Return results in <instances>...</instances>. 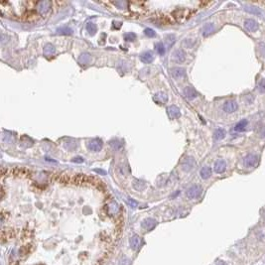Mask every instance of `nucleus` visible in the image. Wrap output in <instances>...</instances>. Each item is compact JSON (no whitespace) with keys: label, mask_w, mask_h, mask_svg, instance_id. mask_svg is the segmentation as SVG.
Masks as SVG:
<instances>
[{"label":"nucleus","mask_w":265,"mask_h":265,"mask_svg":"<svg viewBox=\"0 0 265 265\" xmlns=\"http://www.w3.org/2000/svg\"><path fill=\"white\" fill-rule=\"evenodd\" d=\"M113 4H115V5H117L118 7H120V8H125V6H126V2H124V1H119V2H113Z\"/></svg>","instance_id":"obj_34"},{"label":"nucleus","mask_w":265,"mask_h":265,"mask_svg":"<svg viewBox=\"0 0 265 265\" xmlns=\"http://www.w3.org/2000/svg\"><path fill=\"white\" fill-rule=\"evenodd\" d=\"M57 34H60V35H72L73 34V30L71 28L69 27H61V28H58L57 31H56Z\"/></svg>","instance_id":"obj_19"},{"label":"nucleus","mask_w":265,"mask_h":265,"mask_svg":"<svg viewBox=\"0 0 265 265\" xmlns=\"http://www.w3.org/2000/svg\"><path fill=\"white\" fill-rule=\"evenodd\" d=\"M43 53H44V55H45L46 57H51V56L55 55L56 49H55V47H54V45H52V44L45 45L44 50H43Z\"/></svg>","instance_id":"obj_15"},{"label":"nucleus","mask_w":265,"mask_h":265,"mask_svg":"<svg viewBox=\"0 0 265 265\" xmlns=\"http://www.w3.org/2000/svg\"><path fill=\"white\" fill-rule=\"evenodd\" d=\"M259 90H260L261 93H265V79H263L262 82H260V84H259Z\"/></svg>","instance_id":"obj_33"},{"label":"nucleus","mask_w":265,"mask_h":265,"mask_svg":"<svg viewBox=\"0 0 265 265\" xmlns=\"http://www.w3.org/2000/svg\"><path fill=\"white\" fill-rule=\"evenodd\" d=\"M257 156H255V155L253 154H249L247 155V156L244 158V166L247 167V168H251V167H254L257 163Z\"/></svg>","instance_id":"obj_5"},{"label":"nucleus","mask_w":265,"mask_h":265,"mask_svg":"<svg viewBox=\"0 0 265 265\" xmlns=\"http://www.w3.org/2000/svg\"><path fill=\"white\" fill-rule=\"evenodd\" d=\"M128 201V204L132 206V208H135V206H137V203H136V201H133V200H131V199H128V201Z\"/></svg>","instance_id":"obj_35"},{"label":"nucleus","mask_w":265,"mask_h":265,"mask_svg":"<svg viewBox=\"0 0 265 265\" xmlns=\"http://www.w3.org/2000/svg\"><path fill=\"white\" fill-rule=\"evenodd\" d=\"M184 95H185V97L188 99L189 100H193L198 96V93L193 86H186V88L184 89Z\"/></svg>","instance_id":"obj_4"},{"label":"nucleus","mask_w":265,"mask_h":265,"mask_svg":"<svg viewBox=\"0 0 265 265\" xmlns=\"http://www.w3.org/2000/svg\"><path fill=\"white\" fill-rule=\"evenodd\" d=\"M200 174H201V177L203 178L204 180H206V179H209V178L211 177V169L210 168V167H208V166H205V167L201 168Z\"/></svg>","instance_id":"obj_16"},{"label":"nucleus","mask_w":265,"mask_h":265,"mask_svg":"<svg viewBox=\"0 0 265 265\" xmlns=\"http://www.w3.org/2000/svg\"><path fill=\"white\" fill-rule=\"evenodd\" d=\"M168 113L170 115V117L172 119H176V118H179L181 116V112H180V109L178 108L176 105H171L168 107Z\"/></svg>","instance_id":"obj_10"},{"label":"nucleus","mask_w":265,"mask_h":265,"mask_svg":"<svg viewBox=\"0 0 265 265\" xmlns=\"http://www.w3.org/2000/svg\"><path fill=\"white\" fill-rule=\"evenodd\" d=\"M124 39L126 40V41H129V42H133L136 40V35L134 33H127L124 35Z\"/></svg>","instance_id":"obj_30"},{"label":"nucleus","mask_w":265,"mask_h":265,"mask_svg":"<svg viewBox=\"0 0 265 265\" xmlns=\"http://www.w3.org/2000/svg\"><path fill=\"white\" fill-rule=\"evenodd\" d=\"M155 224H156V221L153 220V218H146L145 221L143 222L142 226L145 227L146 229H151L155 227Z\"/></svg>","instance_id":"obj_17"},{"label":"nucleus","mask_w":265,"mask_h":265,"mask_svg":"<svg viewBox=\"0 0 265 265\" xmlns=\"http://www.w3.org/2000/svg\"><path fill=\"white\" fill-rule=\"evenodd\" d=\"M86 31H88V33L89 34V35L94 36L97 31V27L94 23L88 22V24H86Z\"/></svg>","instance_id":"obj_18"},{"label":"nucleus","mask_w":265,"mask_h":265,"mask_svg":"<svg viewBox=\"0 0 265 265\" xmlns=\"http://www.w3.org/2000/svg\"><path fill=\"white\" fill-rule=\"evenodd\" d=\"M155 99H158V102L161 103H165L167 100H168V96L165 93H158L155 95Z\"/></svg>","instance_id":"obj_24"},{"label":"nucleus","mask_w":265,"mask_h":265,"mask_svg":"<svg viewBox=\"0 0 265 265\" xmlns=\"http://www.w3.org/2000/svg\"><path fill=\"white\" fill-rule=\"evenodd\" d=\"M139 243H140V238L138 237L137 235H135V237H133L130 239V245L133 249L137 248V247L139 246Z\"/></svg>","instance_id":"obj_25"},{"label":"nucleus","mask_w":265,"mask_h":265,"mask_svg":"<svg viewBox=\"0 0 265 265\" xmlns=\"http://www.w3.org/2000/svg\"><path fill=\"white\" fill-rule=\"evenodd\" d=\"M247 120L246 119H243V120H241V121H239L237 125H235V127H234V129L237 130V131H242V130H244L245 129V127L247 126Z\"/></svg>","instance_id":"obj_22"},{"label":"nucleus","mask_w":265,"mask_h":265,"mask_svg":"<svg viewBox=\"0 0 265 265\" xmlns=\"http://www.w3.org/2000/svg\"><path fill=\"white\" fill-rule=\"evenodd\" d=\"M140 59L143 63H145V64H150V63L154 60V55L152 52L147 51V52H144L143 54H141Z\"/></svg>","instance_id":"obj_11"},{"label":"nucleus","mask_w":265,"mask_h":265,"mask_svg":"<svg viewBox=\"0 0 265 265\" xmlns=\"http://www.w3.org/2000/svg\"><path fill=\"white\" fill-rule=\"evenodd\" d=\"M133 187L137 190V191H142L143 189H145V183L140 180H134Z\"/></svg>","instance_id":"obj_23"},{"label":"nucleus","mask_w":265,"mask_h":265,"mask_svg":"<svg viewBox=\"0 0 265 265\" xmlns=\"http://www.w3.org/2000/svg\"><path fill=\"white\" fill-rule=\"evenodd\" d=\"M196 166V161L193 157H186L182 161V169L186 172L191 171Z\"/></svg>","instance_id":"obj_2"},{"label":"nucleus","mask_w":265,"mask_h":265,"mask_svg":"<svg viewBox=\"0 0 265 265\" xmlns=\"http://www.w3.org/2000/svg\"><path fill=\"white\" fill-rule=\"evenodd\" d=\"M215 30V27L214 25L211 24V23H209V24H206L204 26L203 28V35L206 37V36H209L210 34H211L212 32H214Z\"/></svg>","instance_id":"obj_20"},{"label":"nucleus","mask_w":265,"mask_h":265,"mask_svg":"<svg viewBox=\"0 0 265 265\" xmlns=\"http://www.w3.org/2000/svg\"><path fill=\"white\" fill-rule=\"evenodd\" d=\"M165 39H166V43H167V46H168V47H171V46L174 44L175 41H176V37L174 35H172V34L167 35L165 37Z\"/></svg>","instance_id":"obj_26"},{"label":"nucleus","mask_w":265,"mask_h":265,"mask_svg":"<svg viewBox=\"0 0 265 265\" xmlns=\"http://www.w3.org/2000/svg\"><path fill=\"white\" fill-rule=\"evenodd\" d=\"M72 161L73 162H76V163H82V162H84V159L82 157H77V158H74Z\"/></svg>","instance_id":"obj_36"},{"label":"nucleus","mask_w":265,"mask_h":265,"mask_svg":"<svg viewBox=\"0 0 265 265\" xmlns=\"http://www.w3.org/2000/svg\"><path fill=\"white\" fill-rule=\"evenodd\" d=\"M171 74H172L173 79L179 80V79H182L183 78H185L186 73L183 68H175V69H172Z\"/></svg>","instance_id":"obj_7"},{"label":"nucleus","mask_w":265,"mask_h":265,"mask_svg":"<svg viewBox=\"0 0 265 265\" xmlns=\"http://www.w3.org/2000/svg\"><path fill=\"white\" fill-rule=\"evenodd\" d=\"M13 135H11L10 132H4L3 134V141L6 143H11L13 142Z\"/></svg>","instance_id":"obj_28"},{"label":"nucleus","mask_w":265,"mask_h":265,"mask_svg":"<svg viewBox=\"0 0 265 265\" xmlns=\"http://www.w3.org/2000/svg\"><path fill=\"white\" fill-rule=\"evenodd\" d=\"M201 192H203V190H201V188L198 185H194L192 186L191 188L188 189L187 191V197L189 199H197L199 198L200 196L201 195Z\"/></svg>","instance_id":"obj_1"},{"label":"nucleus","mask_w":265,"mask_h":265,"mask_svg":"<svg viewBox=\"0 0 265 265\" xmlns=\"http://www.w3.org/2000/svg\"><path fill=\"white\" fill-rule=\"evenodd\" d=\"M91 61V56L89 53H83L79 57V63L80 65H88Z\"/></svg>","instance_id":"obj_14"},{"label":"nucleus","mask_w":265,"mask_h":265,"mask_svg":"<svg viewBox=\"0 0 265 265\" xmlns=\"http://www.w3.org/2000/svg\"><path fill=\"white\" fill-rule=\"evenodd\" d=\"M261 135L263 136V137H265V127L262 129V132H261Z\"/></svg>","instance_id":"obj_37"},{"label":"nucleus","mask_w":265,"mask_h":265,"mask_svg":"<svg viewBox=\"0 0 265 265\" xmlns=\"http://www.w3.org/2000/svg\"><path fill=\"white\" fill-rule=\"evenodd\" d=\"M226 168H227L226 161L222 160V159L217 160L215 163V171H216V173H217V174H222V173H223L224 171H226Z\"/></svg>","instance_id":"obj_9"},{"label":"nucleus","mask_w":265,"mask_h":265,"mask_svg":"<svg viewBox=\"0 0 265 265\" xmlns=\"http://www.w3.org/2000/svg\"><path fill=\"white\" fill-rule=\"evenodd\" d=\"M110 146L114 149V150H119V149L122 148V143H120L117 140H114V141L110 142Z\"/></svg>","instance_id":"obj_31"},{"label":"nucleus","mask_w":265,"mask_h":265,"mask_svg":"<svg viewBox=\"0 0 265 265\" xmlns=\"http://www.w3.org/2000/svg\"><path fill=\"white\" fill-rule=\"evenodd\" d=\"M88 148L93 152H99L102 149V141L100 139H93L88 144Z\"/></svg>","instance_id":"obj_3"},{"label":"nucleus","mask_w":265,"mask_h":265,"mask_svg":"<svg viewBox=\"0 0 265 265\" xmlns=\"http://www.w3.org/2000/svg\"><path fill=\"white\" fill-rule=\"evenodd\" d=\"M262 4H263V5H265V2H263V3H262Z\"/></svg>","instance_id":"obj_38"},{"label":"nucleus","mask_w":265,"mask_h":265,"mask_svg":"<svg viewBox=\"0 0 265 265\" xmlns=\"http://www.w3.org/2000/svg\"><path fill=\"white\" fill-rule=\"evenodd\" d=\"M237 107H238L237 103L234 100H227L223 105V110L227 113H232L234 111H237Z\"/></svg>","instance_id":"obj_6"},{"label":"nucleus","mask_w":265,"mask_h":265,"mask_svg":"<svg viewBox=\"0 0 265 265\" xmlns=\"http://www.w3.org/2000/svg\"><path fill=\"white\" fill-rule=\"evenodd\" d=\"M144 34H145L147 37H150V38H153L156 36V33H155V31L151 28H146L145 30H144Z\"/></svg>","instance_id":"obj_32"},{"label":"nucleus","mask_w":265,"mask_h":265,"mask_svg":"<svg viewBox=\"0 0 265 265\" xmlns=\"http://www.w3.org/2000/svg\"><path fill=\"white\" fill-rule=\"evenodd\" d=\"M51 7L50 1H41L38 3V10L41 14H45Z\"/></svg>","instance_id":"obj_13"},{"label":"nucleus","mask_w":265,"mask_h":265,"mask_svg":"<svg viewBox=\"0 0 265 265\" xmlns=\"http://www.w3.org/2000/svg\"><path fill=\"white\" fill-rule=\"evenodd\" d=\"M173 59L178 63H183L186 59V53L181 49L176 50L174 53H173Z\"/></svg>","instance_id":"obj_8"},{"label":"nucleus","mask_w":265,"mask_h":265,"mask_svg":"<svg viewBox=\"0 0 265 265\" xmlns=\"http://www.w3.org/2000/svg\"><path fill=\"white\" fill-rule=\"evenodd\" d=\"M244 27H245V29H246L247 31H249V32H255L256 29H257V23H256L254 20L248 19V20H246V21L244 22Z\"/></svg>","instance_id":"obj_12"},{"label":"nucleus","mask_w":265,"mask_h":265,"mask_svg":"<svg viewBox=\"0 0 265 265\" xmlns=\"http://www.w3.org/2000/svg\"><path fill=\"white\" fill-rule=\"evenodd\" d=\"M64 145L68 150H72V149L76 148V142H74V140H68V141L65 142Z\"/></svg>","instance_id":"obj_29"},{"label":"nucleus","mask_w":265,"mask_h":265,"mask_svg":"<svg viewBox=\"0 0 265 265\" xmlns=\"http://www.w3.org/2000/svg\"><path fill=\"white\" fill-rule=\"evenodd\" d=\"M156 49H157L158 54L161 55V56H163L165 54V52H166V48H165V46L163 45L162 42H159V43L156 44Z\"/></svg>","instance_id":"obj_27"},{"label":"nucleus","mask_w":265,"mask_h":265,"mask_svg":"<svg viewBox=\"0 0 265 265\" xmlns=\"http://www.w3.org/2000/svg\"><path fill=\"white\" fill-rule=\"evenodd\" d=\"M226 136V130L222 128H217L215 132V138L217 140H222Z\"/></svg>","instance_id":"obj_21"}]
</instances>
